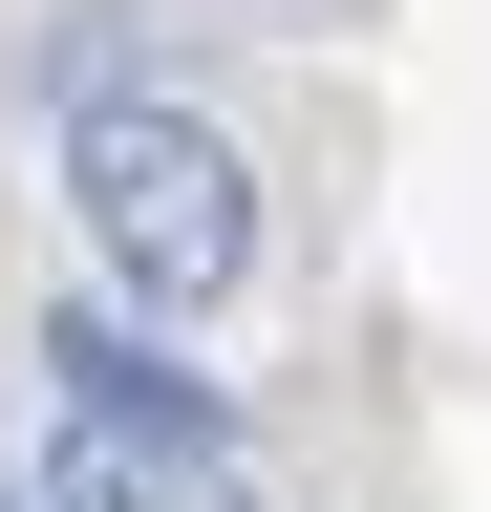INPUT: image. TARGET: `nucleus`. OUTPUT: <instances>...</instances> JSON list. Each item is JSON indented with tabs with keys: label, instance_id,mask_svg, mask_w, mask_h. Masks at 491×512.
Listing matches in <instances>:
<instances>
[{
	"label": "nucleus",
	"instance_id": "nucleus-1",
	"mask_svg": "<svg viewBox=\"0 0 491 512\" xmlns=\"http://www.w3.org/2000/svg\"><path fill=\"white\" fill-rule=\"evenodd\" d=\"M65 214H86V278L129 320H214L257 278V171L171 86H65Z\"/></svg>",
	"mask_w": 491,
	"mask_h": 512
},
{
	"label": "nucleus",
	"instance_id": "nucleus-2",
	"mask_svg": "<svg viewBox=\"0 0 491 512\" xmlns=\"http://www.w3.org/2000/svg\"><path fill=\"white\" fill-rule=\"evenodd\" d=\"M43 512H257L214 384L193 406H43Z\"/></svg>",
	"mask_w": 491,
	"mask_h": 512
},
{
	"label": "nucleus",
	"instance_id": "nucleus-3",
	"mask_svg": "<svg viewBox=\"0 0 491 512\" xmlns=\"http://www.w3.org/2000/svg\"><path fill=\"white\" fill-rule=\"evenodd\" d=\"M22 512H43V491H22Z\"/></svg>",
	"mask_w": 491,
	"mask_h": 512
}]
</instances>
